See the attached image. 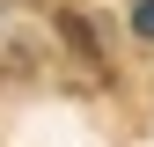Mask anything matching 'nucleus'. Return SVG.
<instances>
[{"label": "nucleus", "mask_w": 154, "mask_h": 147, "mask_svg": "<svg viewBox=\"0 0 154 147\" xmlns=\"http://www.w3.org/2000/svg\"><path fill=\"white\" fill-rule=\"evenodd\" d=\"M132 30H140V37H154V0H140V8H132Z\"/></svg>", "instance_id": "1"}]
</instances>
